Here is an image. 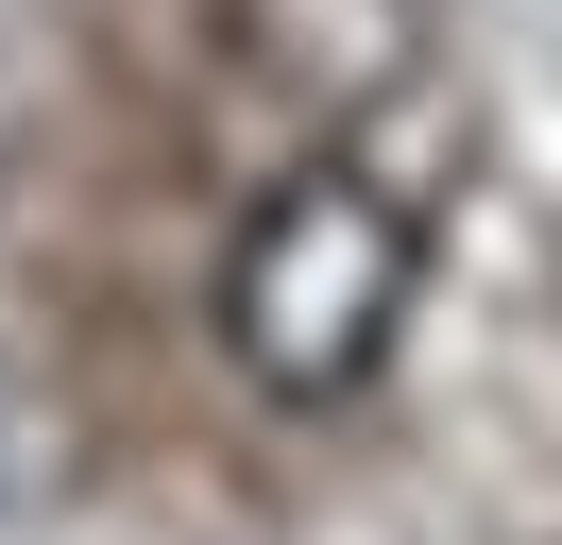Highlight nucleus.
<instances>
[{
    "instance_id": "obj_1",
    "label": "nucleus",
    "mask_w": 562,
    "mask_h": 545,
    "mask_svg": "<svg viewBox=\"0 0 562 545\" xmlns=\"http://www.w3.org/2000/svg\"><path fill=\"white\" fill-rule=\"evenodd\" d=\"M409 290H426L409 204H392L375 170H290V188L239 222V256H222V358H239L273 409H341L358 375L392 358Z\"/></svg>"
}]
</instances>
